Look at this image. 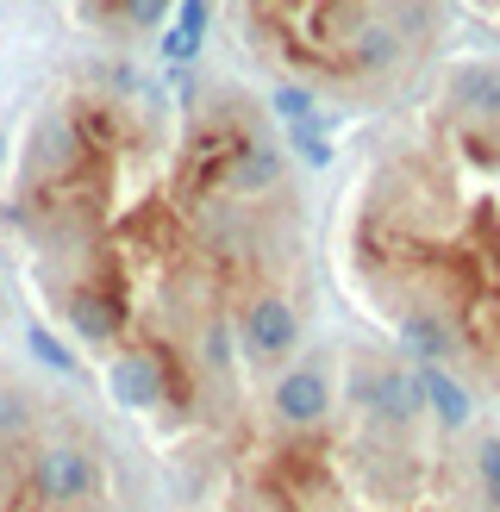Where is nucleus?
I'll use <instances>...</instances> for the list:
<instances>
[{"label":"nucleus","mask_w":500,"mask_h":512,"mask_svg":"<svg viewBox=\"0 0 500 512\" xmlns=\"http://www.w3.org/2000/svg\"><path fill=\"white\" fill-rule=\"evenodd\" d=\"M0 306H7V294H0Z\"/></svg>","instance_id":"nucleus-11"},{"label":"nucleus","mask_w":500,"mask_h":512,"mask_svg":"<svg viewBox=\"0 0 500 512\" xmlns=\"http://www.w3.org/2000/svg\"><path fill=\"white\" fill-rule=\"evenodd\" d=\"M244 57L338 107L407 100L444 44V0H225Z\"/></svg>","instance_id":"nucleus-4"},{"label":"nucleus","mask_w":500,"mask_h":512,"mask_svg":"<svg viewBox=\"0 0 500 512\" xmlns=\"http://www.w3.org/2000/svg\"><path fill=\"white\" fill-rule=\"evenodd\" d=\"M419 369V388H425V419H432L438 431H450V438H469V425H475V400L469 388L450 369H438V363H413Z\"/></svg>","instance_id":"nucleus-7"},{"label":"nucleus","mask_w":500,"mask_h":512,"mask_svg":"<svg viewBox=\"0 0 500 512\" xmlns=\"http://www.w3.org/2000/svg\"><path fill=\"white\" fill-rule=\"evenodd\" d=\"M338 263L407 363L500 394V119L432 100L369 150Z\"/></svg>","instance_id":"nucleus-2"},{"label":"nucleus","mask_w":500,"mask_h":512,"mask_svg":"<svg viewBox=\"0 0 500 512\" xmlns=\"http://www.w3.org/2000/svg\"><path fill=\"white\" fill-rule=\"evenodd\" d=\"M482 506H488V512H500V469L482 481Z\"/></svg>","instance_id":"nucleus-9"},{"label":"nucleus","mask_w":500,"mask_h":512,"mask_svg":"<svg viewBox=\"0 0 500 512\" xmlns=\"http://www.w3.org/2000/svg\"><path fill=\"white\" fill-rule=\"evenodd\" d=\"M307 300L294 294H257L238 313V350H244V369L257 375H275L282 363L300 356V338H307Z\"/></svg>","instance_id":"nucleus-5"},{"label":"nucleus","mask_w":500,"mask_h":512,"mask_svg":"<svg viewBox=\"0 0 500 512\" xmlns=\"http://www.w3.org/2000/svg\"><path fill=\"white\" fill-rule=\"evenodd\" d=\"M175 450L219 488V512H488L469 444L457 450L438 425H382L350 400L319 425H282L238 400Z\"/></svg>","instance_id":"nucleus-3"},{"label":"nucleus","mask_w":500,"mask_h":512,"mask_svg":"<svg viewBox=\"0 0 500 512\" xmlns=\"http://www.w3.org/2000/svg\"><path fill=\"white\" fill-rule=\"evenodd\" d=\"M332 406H338V381H332V369H325L319 356H294V363H282L269 375V388H263V413L282 419V425H319Z\"/></svg>","instance_id":"nucleus-6"},{"label":"nucleus","mask_w":500,"mask_h":512,"mask_svg":"<svg viewBox=\"0 0 500 512\" xmlns=\"http://www.w3.org/2000/svg\"><path fill=\"white\" fill-rule=\"evenodd\" d=\"M169 75L182 82V69ZM263 132H275L269 113L232 82H182L175 107L132 57H107L25 113L13 144L0 232L38 306L57 294L107 300L113 356L169 375V450L244 400V306L257 294L313 300L300 188L263 200L225 188V169Z\"/></svg>","instance_id":"nucleus-1"},{"label":"nucleus","mask_w":500,"mask_h":512,"mask_svg":"<svg viewBox=\"0 0 500 512\" xmlns=\"http://www.w3.org/2000/svg\"><path fill=\"white\" fill-rule=\"evenodd\" d=\"M0 157H7V138H0Z\"/></svg>","instance_id":"nucleus-10"},{"label":"nucleus","mask_w":500,"mask_h":512,"mask_svg":"<svg viewBox=\"0 0 500 512\" xmlns=\"http://www.w3.org/2000/svg\"><path fill=\"white\" fill-rule=\"evenodd\" d=\"M25 344H32V356H38V363L44 369H57V375H82V363H75V350L57 338V331H50L44 319H32V325H25Z\"/></svg>","instance_id":"nucleus-8"}]
</instances>
